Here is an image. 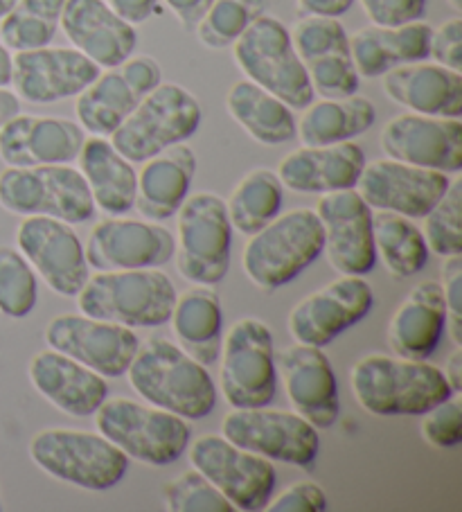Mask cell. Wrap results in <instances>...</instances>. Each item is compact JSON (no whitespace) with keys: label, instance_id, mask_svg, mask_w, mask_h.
Listing matches in <instances>:
<instances>
[{"label":"cell","instance_id":"6da1fadb","mask_svg":"<svg viewBox=\"0 0 462 512\" xmlns=\"http://www.w3.org/2000/svg\"><path fill=\"white\" fill-rule=\"evenodd\" d=\"M127 375L133 391L158 409L185 420H201L215 411L217 386L208 366L199 364L170 339L158 337L140 343Z\"/></svg>","mask_w":462,"mask_h":512},{"label":"cell","instance_id":"7a4b0ae2","mask_svg":"<svg viewBox=\"0 0 462 512\" xmlns=\"http://www.w3.org/2000/svg\"><path fill=\"white\" fill-rule=\"evenodd\" d=\"M350 386L361 409L379 418L422 416L456 395L438 366L390 355L361 357L352 366Z\"/></svg>","mask_w":462,"mask_h":512},{"label":"cell","instance_id":"3957f363","mask_svg":"<svg viewBox=\"0 0 462 512\" xmlns=\"http://www.w3.org/2000/svg\"><path fill=\"white\" fill-rule=\"evenodd\" d=\"M176 296L172 278L154 267L95 271L75 298L82 314L138 330L170 321Z\"/></svg>","mask_w":462,"mask_h":512},{"label":"cell","instance_id":"277c9868","mask_svg":"<svg viewBox=\"0 0 462 512\" xmlns=\"http://www.w3.org/2000/svg\"><path fill=\"white\" fill-rule=\"evenodd\" d=\"M242 267L257 289L275 291L296 280L323 253V224L312 208L280 213L248 235Z\"/></svg>","mask_w":462,"mask_h":512},{"label":"cell","instance_id":"5b68a950","mask_svg":"<svg viewBox=\"0 0 462 512\" xmlns=\"http://www.w3.org/2000/svg\"><path fill=\"white\" fill-rule=\"evenodd\" d=\"M93 416L97 431L106 440H111L127 458H136L145 465L165 467L179 461L192 440L185 418L127 397H106Z\"/></svg>","mask_w":462,"mask_h":512},{"label":"cell","instance_id":"8992f818","mask_svg":"<svg viewBox=\"0 0 462 512\" xmlns=\"http://www.w3.org/2000/svg\"><path fill=\"white\" fill-rule=\"evenodd\" d=\"M30 458L52 479L75 488L102 492L118 485L129 470V458L100 431L41 429L30 440Z\"/></svg>","mask_w":462,"mask_h":512},{"label":"cell","instance_id":"52a82bcc","mask_svg":"<svg viewBox=\"0 0 462 512\" xmlns=\"http://www.w3.org/2000/svg\"><path fill=\"white\" fill-rule=\"evenodd\" d=\"M201 118V104L188 88L161 82L142 97L109 140L127 161L145 163L163 149L185 143L197 134Z\"/></svg>","mask_w":462,"mask_h":512},{"label":"cell","instance_id":"ba28073f","mask_svg":"<svg viewBox=\"0 0 462 512\" xmlns=\"http://www.w3.org/2000/svg\"><path fill=\"white\" fill-rule=\"evenodd\" d=\"M233 57L246 79L280 97L289 109H305L316 100L289 28L275 16L262 14L233 43Z\"/></svg>","mask_w":462,"mask_h":512},{"label":"cell","instance_id":"9c48e42d","mask_svg":"<svg viewBox=\"0 0 462 512\" xmlns=\"http://www.w3.org/2000/svg\"><path fill=\"white\" fill-rule=\"evenodd\" d=\"M0 206L19 217H52L73 226L95 215L91 190L73 165L5 167Z\"/></svg>","mask_w":462,"mask_h":512},{"label":"cell","instance_id":"30bf717a","mask_svg":"<svg viewBox=\"0 0 462 512\" xmlns=\"http://www.w3.org/2000/svg\"><path fill=\"white\" fill-rule=\"evenodd\" d=\"M176 267L194 285H219L230 269V226L226 201L212 192L188 194L176 210Z\"/></svg>","mask_w":462,"mask_h":512},{"label":"cell","instance_id":"8fae6325","mask_svg":"<svg viewBox=\"0 0 462 512\" xmlns=\"http://www.w3.org/2000/svg\"><path fill=\"white\" fill-rule=\"evenodd\" d=\"M219 386L233 409L269 406L278 388L273 334L264 321L239 319L221 341Z\"/></svg>","mask_w":462,"mask_h":512},{"label":"cell","instance_id":"7c38bea8","mask_svg":"<svg viewBox=\"0 0 462 512\" xmlns=\"http://www.w3.org/2000/svg\"><path fill=\"white\" fill-rule=\"evenodd\" d=\"M221 436L269 461L305 467V470L316 463L321 452L316 427L296 411L269 409V406L228 411L221 422Z\"/></svg>","mask_w":462,"mask_h":512},{"label":"cell","instance_id":"4fadbf2b","mask_svg":"<svg viewBox=\"0 0 462 512\" xmlns=\"http://www.w3.org/2000/svg\"><path fill=\"white\" fill-rule=\"evenodd\" d=\"M190 463L199 470L239 512L264 510L271 501L275 467L269 458L237 447L224 436H201L190 447Z\"/></svg>","mask_w":462,"mask_h":512},{"label":"cell","instance_id":"5bb4252c","mask_svg":"<svg viewBox=\"0 0 462 512\" xmlns=\"http://www.w3.org/2000/svg\"><path fill=\"white\" fill-rule=\"evenodd\" d=\"M289 34L318 97H348L359 91L361 77L352 61L350 34L339 19L302 14Z\"/></svg>","mask_w":462,"mask_h":512},{"label":"cell","instance_id":"9a60e30c","mask_svg":"<svg viewBox=\"0 0 462 512\" xmlns=\"http://www.w3.org/2000/svg\"><path fill=\"white\" fill-rule=\"evenodd\" d=\"M174 235L161 222L109 217L93 226L84 253L95 271L154 269L174 260Z\"/></svg>","mask_w":462,"mask_h":512},{"label":"cell","instance_id":"2e32d148","mask_svg":"<svg viewBox=\"0 0 462 512\" xmlns=\"http://www.w3.org/2000/svg\"><path fill=\"white\" fill-rule=\"evenodd\" d=\"M16 244L37 276L59 296H77L91 276L84 244L73 224L52 217H23Z\"/></svg>","mask_w":462,"mask_h":512},{"label":"cell","instance_id":"e0dca14e","mask_svg":"<svg viewBox=\"0 0 462 512\" xmlns=\"http://www.w3.org/2000/svg\"><path fill=\"white\" fill-rule=\"evenodd\" d=\"M48 348L64 352L102 377L127 375L140 348L136 330L86 314H59L46 328Z\"/></svg>","mask_w":462,"mask_h":512},{"label":"cell","instance_id":"ac0fdd59","mask_svg":"<svg viewBox=\"0 0 462 512\" xmlns=\"http://www.w3.org/2000/svg\"><path fill=\"white\" fill-rule=\"evenodd\" d=\"M323 224V253L341 276H366L377 264L372 208L357 188L327 192L314 208Z\"/></svg>","mask_w":462,"mask_h":512},{"label":"cell","instance_id":"d6986e66","mask_svg":"<svg viewBox=\"0 0 462 512\" xmlns=\"http://www.w3.org/2000/svg\"><path fill=\"white\" fill-rule=\"evenodd\" d=\"M375 294L363 276H341L293 305L289 332L298 343L325 348L339 334L366 319Z\"/></svg>","mask_w":462,"mask_h":512},{"label":"cell","instance_id":"ffe728a7","mask_svg":"<svg viewBox=\"0 0 462 512\" xmlns=\"http://www.w3.org/2000/svg\"><path fill=\"white\" fill-rule=\"evenodd\" d=\"M379 145L386 158L424 170L460 174L462 170V122L460 118H435L402 113L381 129Z\"/></svg>","mask_w":462,"mask_h":512},{"label":"cell","instance_id":"44dd1931","mask_svg":"<svg viewBox=\"0 0 462 512\" xmlns=\"http://www.w3.org/2000/svg\"><path fill=\"white\" fill-rule=\"evenodd\" d=\"M449 183V174L424 170V167L393 161V158H379L363 165L357 192L372 210H388L408 219H422L433 208V203L447 192Z\"/></svg>","mask_w":462,"mask_h":512},{"label":"cell","instance_id":"7402d4cb","mask_svg":"<svg viewBox=\"0 0 462 512\" xmlns=\"http://www.w3.org/2000/svg\"><path fill=\"white\" fill-rule=\"evenodd\" d=\"M100 66L75 48H37L12 55V86L30 104H55L77 97L100 75Z\"/></svg>","mask_w":462,"mask_h":512},{"label":"cell","instance_id":"603a6c76","mask_svg":"<svg viewBox=\"0 0 462 512\" xmlns=\"http://www.w3.org/2000/svg\"><path fill=\"white\" fill-rule=\"evenodd\" d=\"M293 411L316 429H330L339 420V382L323 348L293 343L275 355Z\"/></svg>","mask_w":462,"mask_h":512},{"label":"cell","instance_id":"cb8c5ba5","mask_svg":"<svg viewBox=\"0 0 462 512\" xmlns=\"http://www.w3.org/2000/svg\"><path fill=\"white\" fill-rule=\"evenodd\" d=\"M86 138L79 122L19 113L0 127V158L7 167L73 165Z\"/></svg>","mask_w":462,"mask_h":512},{"label":"cell","instance_id":"d4e9b609","mask_svg":"<svg viewBox=\"0 0 462 512\" xmlns=\"http://www.w3.org/2000/svg\"><path fill=\"white\" fill-rule=\"evenodd\" d=\"M59 28L75 50L102 70L120 66L136 55V25L120 19L106 0H66Z\"/></svg>","mask_w":462,"mask_h":512},{"label":"cell","instance_id":"484cf974","mask_svg":"<svg viewBox=\"0 0 462 512\" xmlns=\"http://www.w3.org/2000/svg\"><path fill=\"white\" fill-rule=\"evenodd\" d=\"M366 154L363 149L345 140L332 145H302L282 158L278 165V179L293 192L300 194H327L336 190L357 188Z\"/></svg>","mask_w":462,"mask_h":512},{"label":"cell","instance_id":"4316f807","mask_svg":"<svg viewBox=\"0 0 462 512\" xmlns=\"http://www.w3.org/2000/svg\"><path fill=\"white\" fill-rule=\"evenodd\" d=\"M28 375L43 400L73 418L93 416L109 397L106 377L52 348L32 357Z\"/></svg>","mask_w":462,"mask_h":512},{"label":"cell","instance_id":"83f0119b","mask_svg":"<svg viewBox=\"0 0 462 512\" xmlns=\"http://www.w3.org/2000/svg\"><path fill=\"white\" fill-rule=\"evenodd\" d=\"M386 97L399 107L420 116L460 118L462 116V73L435 61L404 64L381 77Z\"/></svg>","mask_w":462,"mask_h":512},{"label":"cell","instance_id":"f1b7e54d","mask_svg":"<svg viewBox=\"0 0 462 512\" xmlns=\"http://www.w3.org/2000/svg\"><path fill=\"white\" fill-rule=\"evenodd\" d=\"M197 174V154L185 143H176L161 154L147 158L138 172L136 203L138 213L149 222H167L188 199Z\"/></svg>","mask_w":462,"mask_h":512},{"label":"cell","instance_id":"f546056e","mask_svg":"<svg viewBox=\"0 0 462 512\" xmlns=\"http://www.w3.org/2000/svg\"><path fill=\"white\" fill-rule=\"evenodd\" d=\"M447 332V305L440 282H420L388 323V343L397 357L426 359L438 350Z\"/></svg>","mask_w":462,"mask_h":512},{"label":"cell","instance_id":"4dcf8cb0","mask_svg":"<svg viewBox=\"0 0 462 512\" xmlns=\"http://www.w3.org/2000/svg\"><path fill=\"white\" fill-rule=\"evenodd\" d=\"M433 28L424 21H413L395 28L368 25L350 37V52L359 77H384L388 70L429 59Z\"/></svg>","mask_w":462,"mask_h":512},{"label":"cell","instance_id":"1f68e13d","mask_svg":"<svg viewBox=\"0 0 462 512\" xmlns=\"http://www.w3.org/2000/svg\"><path fill=\"white\" fill-rule=\"evenodd\" d=\"M77 163L88 190H91L95 208H100L109 217L127 215L133 210L138 172L133 163L111 145L109 138H86Z\"/></svg>","mask_w":462,"mask_h":512},{"label":"cell","instance_id":"d6a6232c","mask_svg":"<svg viewBox=\"0 0 462 512\" xmlns=\"http://www.w3.org/2000/svg\"><path fill=\"white\" fill-rule=\"evenodd\" d=\"M172 332L179 346L203 366H212L221 352L224 314L217 291L210 285H194L176 296L170 314Z\"/></svg>","mask_w":462,"mask_h":512},{"label":"cell","instance_id":"836d02e7","mask_svg":"<svg viewBox=\"0 0 462 512\" xmlns=\"http://www.w3.org/2000/svg\"><path fill=\"white\" fill-rule=\"evenodd\" d=\"M226 111L255 143L275 147L296 138V116L280 97L251 79H239L226 95Z\"/></svg>","mask_w":462,"mask_h":512},{"label":"cell","instance_id":"e575fe53","mask_svg":"<svg viewBox=\"0 0 462 512\" xmlns=\"http://www.w3.org/2000/svg\"><path fill=\"white\" fill-rule=\"evenodd\" d=\"M377 111L368 97H321L302 109L296 122V138L302 145H332L354 140L375 125Z\"/></svg>","mask_w":462,"mask_h":512},{"label":"cell","instance_id":"d590c367","mask_svg":"<svg viewBox=\"0 0 462 512\" xmlns=\"http://www.w3.org/2000/svg\"><path fill=\"white\" fill-rule=\"evenodd\" d=\"M142 95L133 88L120 66L100 70L75 100V116L86 134L109 138L129 113L138 107Z\"/></svg>","mask_w":462,"mask_h":512},{"label":"cell","instance_id":"8d00e7d4","mask_svg":"<svg viewBox=\"0 0 462 512\" xmlns=\"http://www.w3.org/2000/svg\"><path fill=\"white\" fill-rule=\"evenodd\" d=\"M372 240L377 258L384 262L390 276L411 278L429 262V246L413 219L377 210L372 213Z\"/></svg>","mask_w":462,"mask_h":512},{"label":"cell","instance_id":"74e56055","mask_svg":"<svg viewBox=\"0 0 462 512\" xmlns=\"http://www.w3.org/2000/svg\"><path fill=\"white\" fill-rule=\"evenodd\" d=\"M282 206L284 185L280 183L278 174L264 170V167L248 172L226 201L230 226L242 235L260 231L282 213Z\"/></svg>","mask_w":462,"mask_h":512},{"label":"cell","instance_id":"f35d334b","mask_svg":"<svg viewBox=\"0 0 462 512\" xmlns=\"http://www.w3.org/2000/svg\"><path fill=\"white\" fill-rule=\"evenodd\" d=\"M66 0H16L0 19V41L10 52L46 48L55 41Z\"/></svg>","mask_w":462,"mask_h":512},{"label":"cell","instance_id":"ab89813d","mask_svg":"<svg viewBox=\"0 0 462 512\" xmlns=\"http://www.w3.org/2000/svg\"><path fill=\"white\" fill-rule=\"evenodd\" d=\"M269 10V0H212L197 23L199 41L210 50L233 48V43Z\"/></svg>","mask_w":462,"mask_h":512},{"label":"cell","instance_id":"60d3db41","mask_svg":"<svg viewBox=\"0 0 462 512\" xmlns=\"http://www.w3.org/2000/svg\"><path fill=\"white\" fill-rule=\"evenodd\" d=\"M37 298V271L19 249L0 246V314L25 319L37 307Z\"/></svg>","mask_w":462,"mask_h":512},{"label":"cell","instance_id":"b9f144b4","mask_svg":"<svg viewBox=\"0 0 462 512\" xmlns=\"http://www.w3.org/2000/svg\"><path fill=\"white\" fill-rule=\"evenodd\" d=\"M460 210H462V181L451 179L447 192L433 203L426 213L422 235L429 246V253L449 258L462 253V231H460Z\"/></svg>","mask_w":462,"mask_h":512},{"label":"cell","instance_id":"7bdbcfd3","mask_svg":"<svg viewBox=\"0 0 462 512\" xmlns=\"http://www.w3.org/2000/svg\"><path fill=\"white\" fill-rule=\"evenodd\" d=\"M165 508L170 512H230L235 510L224 494L199 470H188L167 483Z\"/></svg>","mask_w":462,"mask_h":512},{"label":"cell","instance_id":"ee69618b","mask_svg":"<svg viewBox=\"0 0 462 512\" xmlns=\"http://www.w3.org/2000/svg\"><path fill=\"white\" fill-rule=\"evenodd\" d=\"M422 438L435 449H456L462 443V406L456 395L422 413Z\"/></svg>","mask_w":462,"mask_h":512},{"label":"cell","instance_id":"f6af8a7d","mask_svg":"<svg viewBox=\"0 0 462 512\" xmlns=\"http://www.w3.org/2000/svg\"><path fill=\"white\" fill-rule=\"evenodd\" d=\"M359 3L370 23L384 28L422 21L429 10V0H359Z\"/></svg>","mask_w":462,"mask_h":512},{"label":"cell","instance_id":"bcb514c9","mask_svg":"<svg viewBox=\"0 0 462 512\" xmlns=\"http://www.w3.org/2000/svg\"><path fill=\"white\" fill-rule=\"evenodd\" d=\"M442 296L447 305V332L456 346H462V258L449 255L442 267Z\"/></svg>","mask_w":462,"mask_h":512},{"label":"cell","instance_id":"7dc6e473","mask_svg":"<svg viewBox=\"0 0 462 512\" xmlns=\"http://www.w3.org/2000/svg\"><path fill=\"white\" fill-rule=\"evenodd\" d=\"M266 512H323L327 510V494L314 481H298L264 506Z\"/></svg>","mask_w":462,"mask_h":512},{"label":"cell","instance_id":"c3c4849f","mask_svg":"<svg viewBox=\"0 0 462 512\" xmlns=\"http://www.w3.org/2000/svg\"><path fill=\"white\" fill-rule=\"evenodd\" d=\"M429 57H433L435 64L462 73V21L458 16L431 32Z\"/></svg>","mask_w":462,"mask_h":512},{"label":"cell","instance_id":"681fc988","mask_svg":"<svg viewBox=\"0 0 462 512\" xmlns=\"http://www.w3.org/2000/svg\"><path fill=\"white\" fill-rule=\"evenodd\" d=\"M111 10L131 25H140L158 14L161 0H106Z\"/></svg>","mask_w":462,"mask_h":512},{"label":"cell","instance_id":"f907efd6","mask_svg":"<svg viewBox=\"0 0 462 512\" xmlns=\"http://www.w3.org/2000/svg\"><path fill=\"white\" fill-rule=\"evenodd\" d=\"M163 3L170 7L183 28L192 32L194 28H197V23L201 21V16L208 12L212 0H163Z\"/></svg>","mask_w":462,"mask_h":512},{"label":"cell","instance_id":"816d5d0a","mask_svg":"<svg viewBox=\"0 0 462 512\" xmlns=\"http://www.w3.org/2000/svg\"><path fill=\"white\" fill-rule=\"evenodd\" d=\"M354 0H298V10L302 14H314V16H339L348 14L352 10Z\"/></svg>","mask_w":462,"mask_h":512},{"label":"cell","instance_id":"f5cc1de1","mask_svg":"<svg viewBox=\"0 0 462 512\" xmlns=\"http://www.w3.org/2000/svg\"><path fill=\"white\" fill-rule=\"evenodd\" d=\"M442 373L451 391L458 395L462 391V348L460 346H456V350L451 352V357L447 359V364H444Z\"/></svg>","mask_w":462,"mask_h":512},{"label":"cell","instance_id":"db71d44e","mask_svg":"<svg viewBox=\"0 0 462 512\" xmlns=\"http://www.w3.org/2000/svg\"><path fill=\"white\" fill-rule=\"evenodd\" d=\"M21 113V97L7 86H0V127Z\"/></svg>","mask_w":462,"mask_h":512},{"label":"cell","instance_id":"11a10c76","mask_svg":"<svg viewBox=\"0 0 462 512\" xmlns=\"http://www.w3.org/2000/svg\"><path fill=\"white\" fill-rule=\"evenodd\" d=\"M12 82V52L0 41V86H10Z\"/></svg>","mask_w":462,"mask_h":512},{"label":"cell","instance_id":"9f6ffc18","mask_svg":"<svg viewBox=\"0 0 462 512\" xmlns=\"http://www.w3.org/2000/svg\"><path fill=\"white\" fill-rule=\"evenodd\" d=\"M16 5V0H0V19L12 10V7Z\"/></svg>","mask_w":462,"mask_h":512},{"label":"cell","instance_id":"6f0895ef","mask_svg":"<svg viewBox=\"0 0 462 512\" xmlns=\"http://www.w3.org/2000/svg\"><path fill=\"white\" fill-rule=\"evenodd\" d=\"M449 5H451L456 12L462 10V0H449Z\"/></svg>","mask_w":462,"mask_h":512},{"label":"cell","instance_id":"680465c9","mask_svg":"<svg viewBox=\"0 0 462 512\" xmlns=\"http://www.w3.org/2000/svg\"><path fill=\"white\" fill-rule=\"evenodd\" d=\"M0 508H3V503H0Z\"/></svg>","mask_w":462,"mask_h":512}]
</instances>
